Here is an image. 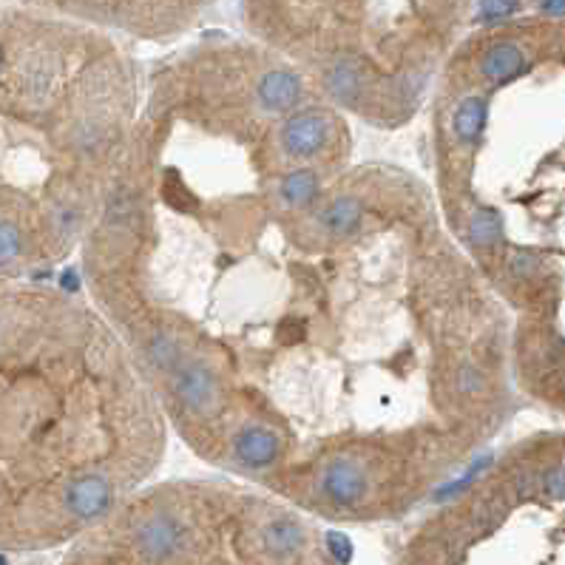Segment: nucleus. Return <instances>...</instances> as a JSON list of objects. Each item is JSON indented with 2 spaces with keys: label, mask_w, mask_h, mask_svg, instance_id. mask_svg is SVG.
<instances>
[{
  "label": "nucleus",
  "mask_w": 565,
  "mask_h": 565,
  "mask_svg": "<svg viewBox=\"0 0 565 565\" xmlns=\"http://www.w3.org/2000/svg\"><path fill=\"white\" fill-rule=\"evenodd\" d=\"M293 108L248 83L154 97L80 244L89 301L208 466L393 517L512 421L514 322L424 179L315 165Z\"/></svg>",
  "instance_id": "1"
},
{
  "label": "nucleus",
  "mask_w": 565,
  "mask_h": 565,
  "mask_svg": "<svg viewBox=\"0 0 565 565\" xmlns=\"http://www.w3.org/2000/svg\"><path fill=\"white\" fill-rule=\"evenodd\" d=\"M168 421L94 304L0 284V548L89 531L163 466Z\"/></svg>",
  "instance_id": "2"
},
{
  "label": "nucleus",
  "mask_w": 565,
  "mask_h": 565,
  "mask_svg": "<svg viewBox=\"0 0 565 565\" xmlns=\"http://www.w3.org/2000/svg\"><path fill=\"white\" fill-rule=\"evenodd\" d=\"M134 123L137 97L120 66L68 75L46 52L12 66L0 40V284L80 251Z\"/></svg>",
  "instance_id": "3"
},
{
  "label": "nucleus",
  "mask_w": 565,
  "mask_h": 565,
  "mask_svg": "<svg viewBox=\"0 0 565 565\" xmlns=\"http://www.w3.org/2000/svg\"><path fill=\"white\" fill-rule=\"evenodd\" d=\"M526 68H529V57L512 40H503V43H495V46H489L481 54V63H477L481 80L491 83V85H509L512 80L523 77Z\"/></svg>",
  "instance_id": "4"
},
{
  "label": "nucleus",
  "mask_w": 565,
  "mask_h": 565,
  "mask_svg": "<svg viewBox=\"0 0 565 565\" xmlns=\"http://www.w3.org/2000/svg\"><path fill=\"white\" fill-rule=\"evenodd\" d=\"M517 0H481V18L483 20H503L514 12Z\"/></svg>",
  "instance_id": "5"
},
{
  "label": "nucleus",
  "mask_w": 565,
  "mask_h": 565,
  "mask_svg": "<svg viewBox=\"0 0 565 565\" xmlns=\"http://www.w3.org/2000/svg\"><path fill=\"white\" fill-rule=\"evenodd\" d=\"M548 14H554V18H562V0H545V6H543Z\"/></svg>",
  "instance_id": "6"
}]
</instances>
